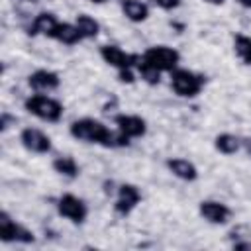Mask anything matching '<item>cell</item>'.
<instances>
[{"mask_svg":"<svg viewBox=\"0 0 251 251\" xmlns=\"http://www.w3.org/2000/svg\"><path fill=\"white\" fill-rule=\"evenodd\" d=\"M69 133L82 143H94L102 145L106 149H118V147H127L131 139L124 135L118 127L110 129L106 124L94 118H78L69 126Z\"/></svg>","mask_w":251,"mask_h":251,"instance_id":"cell-1","label":"cell"},{"mask_svg":"<svg viewBox=\"0 0 251 251\" xmlns=\"http://www.w3.org/2000/svg\"><path fill=\"white\" fill-rule=\"evenodd\" d=\"M24 110L31 116H35L37 120L41 122H47V124H57L61 118H63V104L53 98V96H47L43 92H37V94H31L24 100Z\"/></svg>","mask_w":251,"mask_h":251,"instance_id":"cell-2","label":"cell"},{"mask_svg":"<svg viewBox=\"0 0 251 251\" xmlns=\"http://www.w3.org/2000/svg\"><path fill=\"white\" fill-rule=\"evenodd\" d=\"M169 75H171V88H173V92H175L176 96H180V98H196V96L202 92L204 84H206L204 75L194 73V71H190V69H180V67H176V69L171 71Z\"/></svg>","mask_w":251,"mask_h":251,"instance_id":"cell-3","label":"cell"},{"mask_svg":"<svg viewBox=\"0 0 251 251\" xmlns=\"http://www.w3.org/2000/svg\"><path fill=\"white\" fill-rule=\"evenodd\" d=\"M141 59L159 73H171L180 63V53L169 45H151L141 53Z\"/></svg>","mask_w":251,"mask_h":251,"instance_id":"cell-4","label":"cell"},{"mask_svg":"<svg viewBox=\"0 0 251 251\" xmlns=\"http://www.w3.org/2000/svg\"><path fill=\"white\" fill-rule=\"evenodd\" d=\"M0 241L2 243H22L29 245L35 241V233L24 224L16 222L6 210L0 212Z\"/></svg>","mask_w":251,"mask_h":251,"instance_id":"cell-5","label":"cell"},{"mask_svg":"<svg viewBox=\"0 0 251 251\" xmlns=\"http://www.w3.org/2000/svg\"><path fill=\"white\" fill-rule=\"evenodd\" d=\"M57 212L61 218L69 220L75 226H82L88 218V206L82 198L73 192H65L57 198Z\"/></svg>","mask_w":251,"mask_h":251,"instance_id":"cell-6","label":"cell"},{"mask_svg":"<svg viewBox=\"0 0 251 251\" xmlns=\"http://www.w3.org/2000/svg\"><path fill=\"white\" fill-rule=\"evenodd\" d=\"M141 202V190L131 184V182H122L116 190V200H114V212L122 218L129 216Z\"/></svg>","mask_w":251,"mask_h":251,"instance_id":"cell-7","label":"cell"},{"mask_svg":"<svg viewBox=\"0 0 251 251\" xmlns=\"http://www.w3.org/2000/svg\"><path fill=\"white\" fill-rule=\"evenodd\" d=\"M20 143L25 151L35 153V155H47L53 149L51 137L39 127H24L20 131Z\"/></svg>","mask_w":251,"mask_h":251,"instance_id":"cell-8","label":"cell"},{"mask_svg":"<svg viewBox=\"0 0 251 251\" xmlns=\"http://www.w3.org/2000/svg\"><path fill=\"white\" fill-rule=\"evenodd\" d=\"M100 57L106 65L114 67L116 71H124V69H135L139 55L137 53H127L118 45H102L100 47Z\"/></svg>","mask_w":251,"mask_h":251,"instance_id":"cell-9","label":"cell"},{"mask_svg":"<svg viewBox=\"0 0 251 251\" xmlns=\"http://www.w3.org/2000/svg\"><path fill=\"white\" fill-rule=\"evenodd\" d=\"M198 214L212 226H224L231 220V208L220 200H202L198 204Z\"/></svg>","mask_w":251,"mask_h":251,"instance_id":"cell-10","label":"cell"},{"mask_svg":"<svg viewBox=\"0 0 251 251\" xmlns=\"http://www.w3.org/2000/svg\"><path fill=\"white\" fill-rule=\"evenodd\" d=\"M27 86L35 92H53L61 86V76L51 69H37L27 75Z\"/></svg>","mask_w":251,"mask_h":251,"instance_id":"cell-11","label":"cell"},{"mask_svg":"<svg viewBox=\"0 0 251 251\" xmlns=\"http://www.w3.org/2000/svg\"><path fill=\"white\" fill-rule=\"evenodd\" d=\"M114 124L129 139H139L147 133V122L137 114H118L114 116Z\"/></svg>","mask_w":251,"mask_h":251,"instance_id":"cell-12","label":"cell"},{"mask_svg":"<svg viewBox=\"0 0 251 251\" xmlns=\"http://www.w3.org/2000/svg\"><path fill=\"white\" fill-rule=\"evenodd\" d=\"M165 167L169 169V173L173 176H176L182 182H194L198 178V167L184 157H171V159H167Z\"/></svg>","mask_w":251,"mask_h":251,"instance_id":"cell-13","label":"cell"},{"mask_svg":"<svg viewBox=\"0 0 251 251\" xmlns=\"http://www.w3.org/2000/svg\"><path fill=\"white\" fill-rule=\"evenodd\" d=\"M57 25H59V20L53 12H39L31 20V24L27 27V33L29 35H43V37L53 39V33L57 29Z\"/></svg>","mask_w":251,"mask_h":251,"instance_id":"cell-14","label":"cell"},{"mask_svg":"<svg viewBox=\"0 0 251 251\" xmlns=\"http://www.w3.org/2000/svg\"><path fill=\"white\" fill-rule=\"evenodd\" d=\"M122 14L133 24H141L149 18V6L143 0H120Z\"/></svg>","mask_w":251,"mask_h":251,"instance_id":"cell-15","label":"cell"},{"mask_svg":"<svg viewBox=\"0 0 251 251\" xmlns=\"http://www.w3.org/2000/svg\"><path fill=\"white\" fill-rule=\"evenodd\" d=\"M53 39L59 41V43H63V45H76V43H80L84 37L80 35V31H78V27H76L75 22H73V24H69V22H59V25H57V29H55V33H53Z\"/></svg>","mask_w":251,"mask_h":251,"instance_id":"cell-16","label":"cell"},{"mask_svg":"<svg viewBox=\"0 0 251 251\" xmlns=\"http://www.w3.org/2000/svg\"><path fill=\"white\" fill-rule=\"evenodd\" d=\"M214 149L222 155H235L237 151H241V137L229 131H222L214 137Z\"/></svg>","mask_w":251,"mask_h":251,"instance_id":"cell-17","label":"cell"},{"mask_svg":"<svg viewBox=\"0 0 251 251\" xmlns=\"http://www.w3.org/2000/svg\"><path fill=\"white\" fill-rule=\"evenodd\" d=\"M51 167H53V171H55L57 175H61V176H65V178H71V180L80 175V167H78V163L75 161V157H71V155L55 157L53 163H51Z\"/></svg>","mask_w":251,"mask_h":251,"instance_id":"cell-18","label":"cell"},{"mask_svg":"<svg viewBox=\"0 0 251 251\" xmlns=\"http://www.w3.org/2000/svg\"><path fill=\"white\" fill-rule=\"evenodd\" d=\"M75 24H76V27H78V31L84 39H94L100 33V24L90 14H78L75 18Z\"/></svg>","mask_w":251,"mask_h":251,"instance_id":"cell-19","label":"cell"},{"mask_svg":"<svg viewBox=\"0 0 251 251\" xmlns=\"http://www.w3.org/2000/svg\"><path fill=\"white\" fill-rule=\"evenodd\" d=\"M233 53L243 65L251 67V37L245 33H235L233 35Z\"/></svg>","mask_w":251,"mask_h":251,"instance_id":"cell-20","label":"cell"},{"mask_svg":"<svg viewBox=\"0 0 251 251\" xmlns=\"http://www.w3.org/2000/svg\"><path fill=\"white\" fill-rule=\"evenodd\" d=\"M135 71H137V75L141 76V80H145L147 84H159V82H161V73H159L157 69H153L151 65H147V63L141 59V55H139V61H137V65H135Z\"/></svg>","mask_w":251,"mask_h":251,"instance_id":"cell-21","label":"cell"},{"mask_svg":"<svg viewBox=\"0 0 251 251\" xmlns=\"http://www.w3.org/2000/svg\"><path fill=\"white\" fill-rule=\"evenodd\" d=\"M135 69H124V71H118V80L120 82H126V84H133L135 82Z\"/></svg>","mask_w":251,"mask_h":251,"instance_id":"cell-22","label":"cell"},{"mask_svg":"<svg viewBox=\"0 0 251 251\" xmlns=\"http://www.w3.org/2000/svg\"><path fill=\"white\" fill-rule=\"evenodd\" d=\"M12 124H16V116H12V114H8V112H2V114H0V129H2V131H8Z\"/></svg>","mask_w":251,"mask_h":251,"instance_id":"cell-23","label":"cell"},{"mask_svg":"<svg viewBox=\"0 0 251 251\" xmlns=\"http://www.w3.org/2000/svg\"><path fill=\"white\" fill-rule=\"evenodd\" d=\"M180 2H182V0H155V4H157L161 10H167V12L176 10V8L180 6Z\"/></svg>","mask_w":251,"mask_h":251,"instance_id":"cell-24","label":"cell"},{"mask_svg":"<svg viewBox=\"0 0 251 251\" xmlns=\"http://www.w3.org/2000/svg\"><path fill=\"white\" fill-rule=\"evenodd\" d=\"M231 247L235 251H251V241L249 239H237V241L231 243Z\"/></svg>","mask_w":251,"mask_h":251,"instance_id":"cell-25","label":"cell"},{"mask_svg":"<svg viewBox=\"0 0 251 251\" xmlns=\"http://www.w3.org/2000/svg\"><path fill=\"white\" fill-rule=\"evenodd\" d=\"M241 149L251 157V137L247 135V137H241Z\"/></svg>","mask_w":251,"mask_h":251,"instance_id":"cell-26","label":"cell"},{"mask_svg":"<svg viewBox=\"0 0 251 251\" xmlns=\"http://www.w3.org/2000/svg\"><path fill=\"white\" fill-rule=\"evenodd\" d=\"M241 8H247V10H251V0H235Z\"/></svg>","mask_w":251,"mask_h":251,"instance_id":"cell-27","label":"cell"},{"mask_svg":"<svg viewBox=\"0 0 251 251\" xmlns=\"http://www.w3.org/2000/svg\"><path fill=\"white\" fill-rule=\"evenodd\" d=\"M206 4H210V6H222L226 0H204Z\"/></svg>","mask_w":251,"mask_h":251,"instance_id":"cell-28","label":"cell"},{"mask_svg":"<svg viewBox=\"0 0 251 251\" xmlns=\"http://www.w3.org/2000/svg\"><path fill=\"white\" fill-rule=\"evenodd\" d=\"M88 2H92V4H104V2H108V0H88Z\"/></svg>","mask_w":251,"mask_h":251,"instance_id":"cell-29","label":"cell"},{"mask_svg":"<svg viewBox=\"0 0 251 251\" xmlns=\"http://www.w3.org/2000/svg\"><path fill=\"white\" fill-rule=\"evenodd\" d=\"M29 2H33V0H29Z\"/></svg>","mask_w":251,"mask_h":251,"instance_id":"cell-30","label":"cell"}]
</instances>
